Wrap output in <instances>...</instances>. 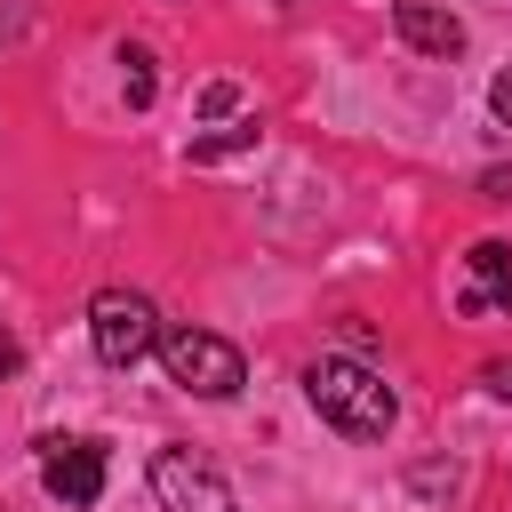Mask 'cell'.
<instances>
[{
    "mask_svg": "<svg viewBox=\"0 0 512 512\" xmlns=\"http://www.w3.org/2000/svg\"><path fill=\"white\" fill-rule=\"evenodd\" d=\"M152 496H160V512H240L232 480L216 464H200L192 448H160L152 456Z\"/></svg>",
    "mask_w": 512,
    "mask_h": 512,
    "instance_id": "4",
    "label": "cell"
},
{
    "mask_svg": "<svg viewBox=\"0 0 512 512\" xmlns=\"http://www.w3.org/2000/svg\"><path fill=\"white\" fill-rule=\"evenodd\" d=\"M240 144H256V120H232L216 136H192V160H216V152H240Z\"/></svg>",
    "mask_w": 512,
    "mask_h": 512,
    "instance_id": "9",
    "label": "cell"
},
{
    "mask_svg": "<svg viewBox=\"0 0 512 512\" xmlns=\"http://www.w3.org/2000/svg\"><path fill=\"white\" fill-rule=\"evenodd\" d=\"M304 400H312L344 440H384L392 416H400L392 384H384L368 360H352V352H320V360L304 368Z\"/></svg>",
    "mask_w": 512,
    "mask_h": 512,
    "instance_id": "1",
    "label": "cell"
},
{
    "mask_svg": "<svg viewBox=\"0 0 512 512\" xmlns=\"http://www.w3.org/2000/svg\"><path fill=\"white\" fill-rule=\"evenodd\" d=\"M392 32H400L416 56H464V24H456L448 8H432V0H400V8H392Z\"/></svg>",
    "mask_w": 512,
    "mask_h": 512,
    "instance_id": "7",
    "label": "cell"
},
{
    "mask_svg": "<svg viewBox=\"0 0 512 512\" xmlns=\"http://www.w3.org/2000/svg\"><path fill=\"white\" fill-rule=\"evenodd\" d=\"M488 392H496V400H512V360H496V368H488Z\"/></svg>",
    "mask_w": 512,
    "mask_h": 512,
    "instance_id": "14",
    "label": "cell"
},
{
    "mask_svg": "<svg viewBox=\"0 0 512 512\" xmlns=\"http://www.w3.org/2000/svg\"><path fill=\"white\" fill-rule=\"evenodd\" d=\"M40 488H48L64 512H88V504L104 496V448H96V440H48Z\"/></svg>",
    "mask_w": 512,
    "mask_h": 512,
    "instance_id": "5",
    "label": "cell"
},
{
    "mask_svg": "<svg viewBox=\"0 0 512 512\" xmlns=\"http://www.w3.org/2000/svg\"><path fill=\"white\" fill-rule=\"evenodd\" d=\"M88 336H96V360L104 368H136L144 352H160V312L136 288H104L88 304Z\"/></svg>",
    "mask_w": 512,
    "mask_h": 512,
    "instance_id": "3",
    "label": "cell"
},
{
    "mask_svg": "<svg viewBox=\"0 0 512 512\" xmlns=\"http://www.w3.org/2000/svg\"><path fill=\"white\" fill-rule=\"evenodd\" d=\"M464 320H512V248L480 240L464 256V296H456Z\"/></svg>",
    "mask_w": 512,
    "mask_h": 512,
    "instance_id": "6",
    "label": "cell"
},
{
    "mask_svg": "<svg viewBox=\"0 0 512 512\" xmlns=\"http://www.w3.org/2000/svg\"><path fill=\"white\" fill-rule=\"evenodd\" d=\"M160 368H168V384L176 392H192V400H232L240 384H248V360H240V344L232 336H216V328H160Z\"/></svg>",
    "mask_w": 512,
    "mask_h": 512,
    "instance_id": "2",
    "label": "cell"
},
{
    "mask_svg": "<svg viewBox=\"0 0 512 512\" xmlns=\"http://www.w3.org/2000/svg\"><path fill=\"white\" fill-rule=\"evenodd\" d=\"M16 368H24V352H16V336H8V328H0V384H8V376H16Z\"/></svg>",
    "mask_w": 512,
    "mask_h": 512,
    "instance_id": "13",
    "label": "cell"
},
{
    "mask_svg": "<svg viewBox=\"0 0 512 512\" xmlns=\"http://www.w3.org/2000/svg\"><path fill=\"white\" fill-rule=\"evenodd\" d=\"M480 192H488V200H512V160H496V168L480 176Z\"/></svg>",
    "mask_w": 512,
    "mask_h": 512,
    "instance_id": "12",
    "label": "cell"
},
{
    "mask_svg": "<svg viewBox=\"0 0 512 512\" xmlns=\"http://www.w3.org/2000/svg\"><path fill=\"white\" fill-rule=\"evenodd\" d=\"M200 112H208V120H232V112H240V88H224V80L200 88Z\"/></svg>",
    "mask_w": 512,
    "mask_h": 512,
    "instance_id": "10",
    "label": "cell"
},
{
    "mask_svg": "<svg viewBox=\"0 0 512 512\" xmlns=\"http://www.w3.org/2000/svg\"><path fill=\"white\" fill-rule=\"evenodd\" d=\"M488 112L512 128V72H496V88H488Z\"/></svg>",
    "mask_w": 512,
    "mask_h": 512,
    "instance_id": "11",
    "label": "cell"
},
{
    "mask_svg": "<svg viewBox=\"0 0 512 512\" xmlns=\"http://www.w3.org/2000/svg\"><path fill=\"white\" fill-rule=\"evenodd\" d=\"M120 64H128V72H120V88H128V104L144 112V104H152V56H144V48H120Z\"/></svg>",
    "mask_w": 512,
    "mask_h": 512,
    "instance_id": "8",
    "label": "cell"
}]
</instances>
